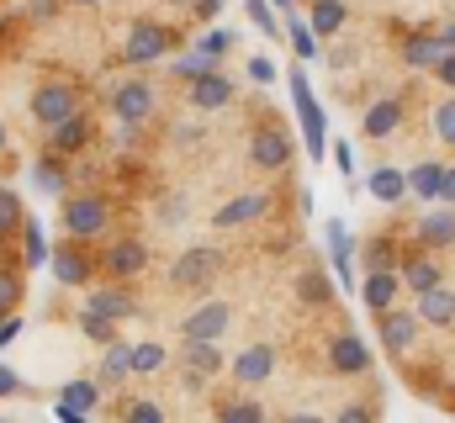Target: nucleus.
<instances>
[{"label": "nucleus", "instance_id": "nucleus-2", "mask_svg": "<svg viewBox=\"0 0 455 423\" xmlns=\"http://www.w3.org/2000/svg\"><path fill=\"white\" fill-rule=\"evenodd\" d=\"M218 265H223V254H218L212 243H191V249L175 254V265H170V286H175V291H207V281L218 275Z\"/></svg>", "mask_w": 455, "mask_h": 423}, {"label": "nucleus", "instance_id": "nucleus-45", "mask_svg": "<svg viewBox=\"0 0 455 423\" xmlns=\"http://www.w3.org/2000/svg\"><path fill=\"white\" fill-rule=\"evenodd\" d=\"M202 69H212V59H207V53H191V59H180V64H175V75H180V80H196Z\"/></svg>", "mask_w": 455, "mask_h": 423}, {"label": "nucleus", "instance_id": "nucleus-43", "mask_svg": "<svg viewBox=\"0 0 455 423\" xmlns=\"http://www.w3.org/2000/svg\"><path fill=\"white\" fill-rule=\"evenodd\" d=\"M16 297H21L16 270H0V313H11V307H16Z\"/></svg>", "mask_w": 455, "mask_h": 423}, {"label": "nucleus", "instance_id": "nucleus-3", "mask_svg": "<svg viewBox=\"0 0 455 423\" xmlns=\"http://www.w3.org/2000/svg\"><path fill=\"white\" fill-rule=\"evenodd\" d=\"M175 43H180V37H175L170 27H159V21H138V27L127 32V43H122V64H154V59H164Z\"/></svg>", "mask_w": 455, "mask_h": 423}, {"label": "nucleus", "instance_id": "nucleus-37", "mask_svg": "<svg viewBox=\"0 0 455 423\" xmlns=\"http://www.w3.org/2000/svg\"><path fill=\"white\" fill-rule=\"evenodd\" d=\"M243 11H249V21H254L265 37H281V21H275V5H270V0H243Z\"/></svg>", "mask_w": 455, "mask_h": 423}, {"label": "nucleus", "instance_id": "nucleus-11", "mask_svg": "<svg viewBox=\"0 0 455 423\" xmlns=\"http://www.w3.org/2000/svg\"><path fill=\"white\" fill-rule=\"evenodd\" d=\"M101 265H107V275H116V281H132V275L148 270V249H143V238H116L112 249L101 254Z\"/></svg>", "mask_w": 455, "mask_h": 423}, {"label": "nucleus", "instance_id": "nucleus-22", "mask_svg": "<svg viewBox=\"0 0 455 423\" xmlns=\"http://www.w3.org/2000/svg\"><path fill=\"white\" fill-rule=\"evenodd\" d=\"M365 191H371L381 207H403V202H408V175L392 170V164H376V175L365 180Z\"/></svg>", "mask_w": 455, "mask_h": 423}, {"label": "nucleus", "instance_id": "nucleus-60", "mask_svg": "<svg viewBox=\"0 0 455 423\" xmlns=\"http://www.w3.org/2000/svg\"><path fill=\"white\" fill-rule=\"evenodd\" d=\"M0 243H5V233H0Z\"/></svg>", "mask_w": 455, "mask_h": 423}, {"label": "nucleus", "instance_id": "nucleus-41", "mask_svg": "<svg viewBox=\"0 0 455 423\" xmlns=\"http://www.w3.org/2000/svg\"><path fill=\"white\" fill-rule=\"evenodd\" d=\"M122 419H127V423H164V408H159V403H148V397H138V403H127V408H122Z\"/></svg>", "mask_w": 455, "mask_h": 423}, {"label": "nucleus", "instance_id": "nucleus-42", "mask_svg": "<svg viewBox=\"0 0 455 423\" xmlns=\"http://www.w3.org/2000/svg\"><path fill=\"white\" fill-rule=\"evenodd\" d=\"M21 227V202H16V191H0V233L11 238Z\"/></svg>", "mask_w": 455, "mask_h": 423}, {"label": "nucleus", "instance_id": "nucleus-26", "mask_svg": "<svg viewBox=\"0 0 455 423\" xmlns=\"http://www.w3.org/2000/svg\"><path fill=\"white\" fill-rule=\"evenodd\" d=\"M297 302H302V307H329V302H334V281H329V270H318V265L302 270V275H297Z\"/></svg>", "mask_w": 455, "mask_h": 423}, {"label": "nucleus", "instance_id": "nucleus-4", "mask_svg": "<svg viewBox=\"0 0 455 423\" xmlns=\"http://www.w3.org/2000/svg\"><path fill=\"white\" fill-rule=\"evenodd\" d=\"M107 222H112V207H107L101 196H69V202H64V233H69L75 243H80V238H101Z\"/></svg>", "mask_w": 455, "mask_h": 423}, {"label": "nucleus", "instance_id": "nucleus-36", "mask_svg": "<svg viewBox=\"0 0 455 423\" xmlns=\"http://www.w3.org/2000/svg\"><path fill=\"white\" fill-rule=\"evenodd\" d=\"M80 333H85L91 344H101V349H107V344L116 339V323H112V317H101V313H91V307H85V313H80Z\"/></svg>", "mask_w": 455, "mask_h": 423}, {"label": "nucleus", "instance_id": "nucleus-54", "mask_svg": "<svg viewBox=\"0 0 455 423\" xmlns=\"http://www.w3.org/2000/svg\"><path fill=\"white\" fill-rule=\"evenodd\" d=\"M334 159H339L344 175H355V159H349V143H334Z\"/></svg>", "mask_w": 455, "mask_h": 423}, {"label": "nucleus", "instance_id": "nucleus-18", "mask_svg": "<svg viewBox=\"0 0 455 423\" xmlns=\"http://www.w3.org/2000/svg\"><path fill=\"white\" fill-rule=\"evenodd\" d=\"M403 127V101L397 96H381V101L365 106V116H360V132L365 138H392Z\"/></svg>", "mask_w": 455, "mask_h": 423}, {"label": "nucleus", "instance_id": "nucleus-46", "mask_svg": "<svg viewBox=\"0 0 455 423\" xmlns=\"http://www.w3.org/2000/svg\"><path fill=\"white\" fill-rule=\"evenodd\" d=\"M249 80H254V85H270V80H275V64H270L265 53H254V59H249Z\"/></svg>", "mask_w": 455, "mask_h": 423}, {"label": "nucleus", "instance_id": "nucleus-20", "mask_svg": "<svg viewBox=\"0 0 455 423\" xmlns=\"http://www.w3.org/2000/svg\"><path fill=\"white\" fill-rule=\"evenodd\" d=\"M48 138H53V154H59V159H64V154H80V148L91 143V116L75 111V116H64V122H53Z\"/></svg>", "mask_w": 455, "mask_h": 423}, {"label": "nucleus", "instance_id": "nucleus-14", "mask_svg": "<svg viewBox=\"0 0 455 423\" xmlns=\"http://www.w3.org/2000/svg\"><path fill=\"white\" fill-rule=\"evenodd\" d=\"M275 376V349L270 344H249L238 360H233V381L249 392V387H259V381H270Z\"/></svg>", "mask_w": 455, "mask_h": 423}, {"label": "nucleus", "instance_id": "nucleus-34", "mask_svg": "<svg viewBox=\"0 0 455 423\" xmlns=\"http://www.w3.org/2000/svg\"><path fill=\"white\" fill-rule=\"evenodd\" d=\"M59 403H69V408H80V413L91 419V408L101 403V387H96V381H69V387L59 392Z\"/></svg>", "mask_w": 455, "mask_h": 423}, {"label": "nucleus", "instance_id": "nucleus-29", "mask_svg": "<svg viewBox=\"0 0 455 423\" xmlns=\"http://www.w3.org/2000/svg\"><path fill=\"white\" fill-rule=\"evenodd\" d=\"M127 376H132V344L112 339L107 355H101V381H127Z\"/></svg>", "mask_w": 455, "mask_h": 423}, {"label": "nucleus", "instance_id": "nucleus-7", "mask_svg": "<svg viewBox=\"0 0 455 423\" xmlns=\"http://www.w3.org/2000/svg\"><path fill=\"white\" fill-rule=\"evenodd\" d=\"M75 111H80V91L64 85V80H48V85L32 91V122H37V127H53V122H64V116H75Z\"/></svg>", "mask_w": 455, "mask_h": 423}, {"label": "nucleus", "instance_id": "nucleus-21", "mask_svg": "<svg viewBox=\"0 0 455 423\" xmlns=\"http://www.w3.org/2000/svg\"><path fill=\"white\" fill-rule=\"evenodd\" d=\"M397 275H403V291H413V297H419V291H429L435 281H445V275H440V259H435L429 249H413V254H408V265H403Z\"/></svg>", "mask_w": 455, "mask_h": 423}, {"label": "nucleus", "instance_id": "nucleus-23", "mask_svg": "<svg viewBox=\"0 0 455 423\" xmlns=\"http://www.w3.org/2000/svg\"><path fill=\"white\" fill-rule=\"evenodd\" d=\"M48 265H53V275H59V286H85L91 281V259L75 249V243H64V249H53L48 254Z\"/></svg>", "mask_w": 455, "mask_h": 423}, {"label": "nucleus", "instance_id": "nucleus-12", "mask_svg": "<svg viewBox=\"0 0 455 423\" xmlns=\"http://www.w3.org/2000/svg\"><path fill=\"white\" fill-rule=\"evenodd\" d=\"M329 365H334V376H365L371 371V349L360 344V333H334L329 339Z\"/></svg>", "mask_w": 455, "mask_h": 423}, {"label": "nucleus", "instance_id": "nucleus-13", "mask_svg": "<svg viewBox=\"0 0 455 423\" xmlns=\"http://www.w3.org/2000/svg\"><path fill=\"white\" fill-rule=\"evenodd\" d=\"M397 297H403V275H397V270H365V281H360V302H365L371 313L397 307Z\"/></svg>", "mask_w": 455, "mask_h": 423}, {"label": "nucleus", "instance_id": "nucleus-49", "mask_svg": "<svg viewBox=\"0 0 455 423\" xmlns=\"http://www.w3.org/2000/svg\"><path fill=\"white\" fill-rule=\"evenodd\" d=\"M16 333H21V317L0 313V349H5V344H16Z\"/></svg>", "mask_w": 455, "mask_h": 423}, {"label": "nucleus", "instance_id": "nucleus-10", "mask_svg": "<svg viewBox=\"0 0 455 423\" xmlns=\"http://www.w3.org/2000/svg\"><path fill=\"white\" fill-rule=\"evenodd\" d=\"M228 328H233V307L212 297V302H202L196 313L180 323V339H223Z\"/></svg>", "mask_w": 455, "mask_h": 423}, {"label": "nucleus", "instance_id": "nucleus-9", "mask_svg": "<svg viewBox=\"0 0 455 423\" xmlns=\"http://www.w3.org/2000/svg\"><path fill=\"white\" fill-rule=\"evenodd\" d=\"M376 333H381V349L403 360V355L413 349V339H419V313H408V307H387V313H376Z\"/></svg>", "mask_w": 455, "mask_h": 423}, {"label": "nucleus", "instance_id": "nucleus-52", "mask_svg": "<svg viewBox=\"0 0 455 423\" xmlns=\"http://www.w3.org/2000/svg\"><path fill=\"white\" fill-rule=\"evenodd\" d=\"M180 217H186V202H180V196H170V202L159 207V222H180Z\"/></svg>", "mask_w": 455, "mask_h": 423}, {"label": "nucleus", "instance_id": "nucleus-59", "mask_svg": "<svg viewBox=\"0 0 455 423\" xmlns=\"http://www.w3.org/2000/svg\"><path fill=\"white\" fill-rule=\"evenodd\" d=\"M75 5H101V0H75Z\"/></svg>", "mask_w": 455, "mask_h": 423}, {"label": "nucleus", "instance_id": "nucleus-51", "mask_svg": "<svg viewBox=\"0 0 455 423\" xmlns=\"http://www.w3.org/2000/svg\"><path fill=\"white\" fill-rule=\"evenodd\" d=\"M440 202L455 207V164H445V175H440Z\"/></svg>", "mask_w": 455, "mask_h": 423}, {"label": "nucleus", "instance_id": "nucleus-50", "mask_svg": "<svg viewBox=\"0 0 455 423\" xmlns=\"http://www.w3.org/2000/svg\"><path fill=\"white\" fill-rule=\"evenodd\" d=\"M16 392H21V376L11 365H0V397H16Z\"/></svg>", "mask_w": 455, "mask_h": 423}, {"label": "nucleus", "instance_id": "nucleus-40", "mask_svg": "<svg viewBox=\"0 0 455 423\" xmlns=\"http://www.w3.org/2000/svg\"><path fill=\"white\" fill-rule=\"evenodd\" d=\"M228 48H233V32H223V27H212V32H207V37H196V53H207V59H212V64H218V59H223Z\"/></svg>", "mask_w": 455, "mask_h": 423}, {"label": "nucleus", "instance_id": "nucleus-47", "mask_svg": "<svg viewBox=\"0 0 455 423\" xmlns=\"http://www.w3.org/2000/svg\"><path fill=\"white\" fill-rule=\"evenodd\" d=\"M376 419V403H349V408H339V423H371Z\"/></svg>", "mask_w": 455, "mask_h": 423}, {"label": "nucleus", "instance_id": "nucleus-19", "mask_svg": "<svg viewBox=\"0 0 455 423\" xmlns=\"http://www.w3.org/2000/svg\"><path fill=\"white\" fill-rule=\"evenodd\" d=\"M265 207H270V196H265V191H243V196H233L228 207L212 212V227H238V222H259V217H265Z\"/></svg>", "mask_w": 455, "mask_h": 423}, {"label": "nucleus", "instance_id": "nucleus-16", "mask_svg": "<svg viewBox=\"0 0 455 423\" xmlns=\"http://www.w3.org/2000/svg\"><path fill=\"white\" fill-rule=\"evenodd\" d=\"M413 249H455V207H440V212H429V217H419Z\"/></svg>", "mask_w": 455, "mask_h": 423}, {"label": "nucleus", "instance_id": "nucleus-5", "mask_svg": "<svg viewBox=\"0 0 455 423\" xmlns=\"http://www.w3.org/2000/svg\"><path fill=\"white\" fill-rule=\"evenodd\" d=\"M249 164H254V170H265V175L286 170V164H291V138H286L275 122L254 127V132H249Z\"/></svg>", "mask_w": 455, "mask_h": 423}, {"label": "nucleus", "instance_id": "nucleus-25", "mask_svg": "<svg viewBox=\"0 0 455 423\" xmlns=\"http://www.w3.org/2000/svg\"><path fill=\"white\" fill-rule=\"evenodd\" d=\"M440 53H445V48H440L435 32H413V37H403V64H408V69H435Z\"/></svg>", "mask_w": 455, "mask_h": 423}, {"label": "nucleus", "instance_id": "nucleus-15", "mask_svg": "<svg viewBox=\"0 0 455 423\" xmlns=\"http://www.w3.org/2000/svg\"><path fill=\"white\" fill-rule=\"evenodd\" d=\"M228 101H233V80H228L218 64L191 80V106H196V111H223Z\"/></svg>", "mask_w": 455, "mask_h": 423}, {"label": "nucleus", "instance_id": "nucleus-35", "mask_svg": "<svg viewBox=\"0 0 455 423\" xmlns=\"http://www.w3.org/2000/svg\"><path fill=\"white\" fill-rule=\"evenodd\" d=\"M218 419L223 423H259L265 419V408H259L254 397H228L223 408H218Z\"/></svg>", "mask_w": 455, "mask_h": 423}, {"label": "nucleus", "instance_id": "nucleus-55", "mask_svg": "<svg viewBox=\"0 0 455 423\" xmlns=\"http://www.w3.org/2000/svg\"><path fill=\"white\" fill-rule=\"evenodd\" d=\"M218 11H223V0H196V16H202V21H212Z\"/></svg>", "mask_w": 455, "mask_h": 423}, {"label": "nucleus", "instance_id": "nucleus-44", "mask_svg": "<svg viewBox=\"0 0 455 423\" xmlns=\"http://www.w3.org/2000/svg\"><path fill=\"white\" fill-rule=\"evenodd\" d=\"M323 238H329V249H334V254H355V249H349V227H344L339 217L323 227Z\"/></svg>", "mask_w": 455, "mask_h": 423}, {"label": "nucleus", "instance_id": "nucleus-1", "mask_svg": "<svg viewBox=\"0 0 455 423\" xmlns=\"http://www.w3.org/2000/svg\"><path fill=\"white\" fill-rule=\"evenodd\" d=\"M291 106H297V122H302L307 154L323 159V148H329V116H323V106H318V96H313V85H307L302 69H291Z\"/></svg>", "mask_w": 455, "mask_h": 423}, {"label": "nucleus", "instance_id": "nucleus-38", "mask_svg": "<svg viewBox=\"0 0 455 423\" xmlns=\"http://www.w3.org/2000/svg\"><path fill=\"white\" fill-rule=\"evenodd\" d=\"M435 138H440L445 148H455V91L435 106Z\"/></svg>", "mask_w": 455, "mask_h": 423}, {"label": "nucleus", "instance_id": "nucleus-6", "mask_svg": "<svg viewBox=\"0 0 455 423\" xmlns=\"http://www.w3.org/2000/svg\"><path fill=\"white\" fill-rule=\"evenodd\" d=\"M154 106H159V91L148 85V80H122L112 91V116L122 127H138V122H148L154 116Z\"/></svg>", "mask_w": 455, "mask_h": 423}, {"label": "nucleus", "instance_id": "nucleus-17", "mask_svg": "<svg viewBox=\"0 0 455 423\" xmlns=\"http://www.w3.org/2000/svg\"><path fill=\"white\" fill-rule=\"evenodd\" d=\"M419 323H429V328H451L455 323V291L445 286V281H435L429 291H419Z\"/></svg>", "mask_w": 455, "mask_h": 423}, {"label": "nucleus", "instance_id": "nucleus-56", "mask_svg": "<svg viewBox=\"0 0 455 423\" xmlns=\"http://www.w3.org/2000/svg\"><path fill=\"white\" fill-rule=\"evenodd\" d=\"M435 37H440V48H445V53H455V21H445V27H440Z\"/></svg>", "mask_w": 455, "mask_h": 423}, {"label": "nucleus", "instance_id": "nucleus-39", "mask_svg": "<svg viewBox=\"0 0 455 423\" xmlns=\"http://www.w3.org/2000/svg\"><path fill=\"white\" fill-rule=\"evenodd\" d=\"M392 254H397L392 238H371L365 243V270H392Z\"/></svg>", "mask_w": 455, "mask_h": 423}, {"label": "nucleus", "instance_id": "nucleus-8", "mask_svg": "<svg viewBox=\"0 0 455 423\" xmlns=\"http://www.w3.org/2000/svg\"><path fill=\"white\" fill-rule=\"evenodd\" d=\"M218 371H223L218 339H186V344H180V376H186V387H191V392H196V387H207Z\"/></svg>", "mask_w": 455, "mask_h": 423}, {"label": "nucleus", "instance_id": "nucleus-32", "mask_svg": "<svg viewBox=\"0 0 455 423\" xmlns=\"http://www.w3.org/2000/svg\"><path fill=\"white\" fill-rule=\"evenodd\" d=\"M21 243H27V249H21V259H27L32 270H37V265H48V254H53V249H48L43 227H37V222H27V217H21Z\"/></svg>", "mask_w": 455, "mask_h": 423}, {"label": "nucleus", "instance_id": "nucleus-53", "mask_svg": "<svg viewBox=\"0 0 455 423\" xmlns=\"http://www.w3.org/2000/svg\"><path fill=\"white\" fill-rule=\"evenodd\" d=\"M53 419H59V423H85V413H80V408H69V403H59V408H53Z\"/></svg>", "mask_w": 455, "mask_h": 423}, {"label": "nucleus", "instance_id": "nucleus-33", "mask_svg": "<svg viewBox=\"0 0 455 423\" xmlns=\"http://www.w3.org/2000/svg\"><path fill=\"white\" fill-rule=\"evenodd\" d=\"M164 365H170L164 344H132V376H154V371H164Z\"/></svg>", "mask_w": 455, "mask_h": 423}, {"label": "nucleus", "instance_id": "nucleus-58", "mask_svg": "<svg viewBox=\"0 0 455 423\" xmlns=\"http://www.w3.org/2000/svg\"><path fill=\"white\" fill-rule=\"evenodd\" d=\"M5 143H11V138H5V122H0V148H5Z\"/></svg>", "mask_w": 455, "mask_h": 423}, {"label": "nucleus", "instance_id": "nucleus-30", "mask_svg": "<svg viewBox=\"0 0 455 423\" xmlns=\"http://www.w3.org/2000/svg\"><path fill=\"white\" fill-rule=\"evenodd\" d=\"M344 16H349V11H344V0H318V5H313V21H307V27H313L318 37H334V32L344 27Z\"/></svg>", "mask_w": 455, "mask_h": 423}, {"label": "nucleus", "instance_id": "nucleus-31", "mask_svg": "<svg viewBox=\"0 0 455 423\" xmlns=\"http://www.w3.org/2000/svg\"><path fill=\"white\" fill-rule=\"evenodd\" d=\"M286 37H291V48H297V59H318V53H323V43H318V32H313L307 21H297L291 11H286Z\"/></svg>", "mask_w": 455, "mask_h": 423}, {"label": "nucleus", "instance_id": "nucleus-27", "mask_svg": "<svg viewBox=\"0 0 455 423\" xmlns=\"http://www.w3.org/2000/svg\"><path fill=\"white\" fill-rule=\"evenodd\" d=\"M440 175H445V164L419 159V164L408 170V196H419V202H440Z\"/></svg>", "mask_w": 455, "mask_h": 423}, {"label": "nucleus", "instance_id": "nucleus-24", "mask_svg": "<svg viewBox=\"0 0 455 423\" xmlns=\"http://www.w3.org/2000/svg\"><path fill=\"white\" fill-rule=\"evenodd\" d=\"M85 307H91V313H101V317H112V323H127V317L138 313V302H132L122 286H101V291H91V297H85Z\"/></svg>", "mask_w": 455, "mask_h": 423}, {"label": "nucleus", "instance_id": "nucleus-48", "mask_svg": "<svg viewBox=\"0 0 455 423\" xmlns=\"http://www.w3.org/2000/svg\"><path fill=\"white\" fill-rule=\"evenodd\" d=\"M435 75H440V85H445V91H455V53H440Z\"/></svg>", "mask_w": 455, "mask_h": 423}, {"label": "nucleus", "instance_id": "nucleus-28", "mask_svg": "<svg viewBox=\"0 0 455 423\" xmlns=\"http://www.w3.org/2000/svg\"><path fill=\"white\" fill-rule=\"evenodd\" d=\"M32 186H37V191H48V196H64L69 175H64L59 154H48V159H37V164H32Z\"/></svg>", "mask_w": 455, "mask_h": 423}, {"label": "nucleus", "instance_id": "nucleus-57", "mask_svg": "<svg viewBox=\"0 0 455 423\" xmlns=\"http://www.w3.org/2000/svg\"><path fill=\"white\" fill-rule=\"evenodd\" d=\"M270 5H275V11H291V0H270Z\"/></svg>", "mask_w": 455, "mask_h": 423}]
</instances>
